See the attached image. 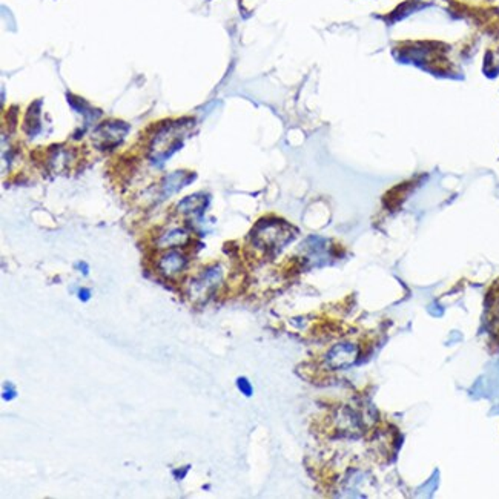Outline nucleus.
<instances>
[{"instance_id": "f257e3e1", "label": "nucleus", "mask_w": 499, "mask_h": 499, "mask_svg": "<svg viewBox=\"0 0 499 499\" xmlns=\"http://www.w3.org/2000/svg\"><path fill=\"white\" fill-rule=\"evenodd\" d=\"M188 127H190L189 120H176L169 122L164 128L157 131L151 145H149V157L153 162L162 163L168 160L174 153H177L181 148Z\"/></svg>"}, {"instance_id": "f03ea898", "label": "nucleus", "mask_w": 499, "mask_h": 499, "mask_svg": "<svg viewBox=\"0 0 499 499\" xmlns=\"http://www.w3.org/2000/svg\"><path fill=\"white\" fill-rule=\"evenodd\" d=\"M223 272L220 266H212V268H207L200 273L198 277L193 278L189 283L188 287V295L193 303H203L209 298L215 289L219 287L221 283Z\"/></svg>"}, {"instance_id": "7ed1b4c3", "label": "nucleus", "mask_w": 499, "mask_h": 499, "mask_svg": "<svg viewBox=\"0 0 499 499\" xmlns=\"http://www.w3.org/2000/svg\"><path fill=\"white\" fill-rule=\"evenodd\" d=\"M129 131V127L127 123L119 122V120H110L105 122L103 124L96 129L94 132V143L100 149H112L117 145H120L123 138L127 137Z\"/></svg>"}, {"instance_id": "20e7f679", "label": "nucleus", "mask_w": 499, "mask_h": 499, "mask_svg": "<svg viewBox=\"0 0 499 499\" xmlns=\"http://www.w3.org/2000/svg\"><path fill=\"white\" fill-rule=\"evenodd\" d=\"M290 234L281 228V223L269 221L255 229V243L264 249H277L287 243Z\"/></svg>"}, {"instance_id": "39448f33", "label": "nucleus", "mask_w": 499, "mask_h": 499, "mask_svg": "<svg viewBox=\"0 0 499 499\" xmlns=\"http://www.w3.org/2000/svg\"><path fill=\"white\" fill-rule=\"evenodd\" d=\"M356 356H358V347L355 344L339 343L330 349L326 356V363L330 369L339 370L352 365L356 360Z\"/></svg>"}, {"instance_id": "423d86ee", "label": "nucleus", "mask_w": 499, "mask_h": 499, "mask_svg": "<svg viewBox=\"0 0 499 499\" xmlns=\"http://www.w3.org/2000/svg\"><path fill=\"white\" fill-rule=\"evenodd\" d=\"M186 264H188V259L181 252L169 251L160 257L159 263H157V268H159V272L163 277L172 278V277H177L179 273L185 271Z\"/></svg>"}, {"instance_id": "0eeeda50", "label": "nucleus", "mask_w": 499, "mask_h": 499, "mask_svg": "<svg viewBox=\"0 0 499 499\" xmlns=\"http://www.w3.org/2000/svg\"><path fill=\"white\" fill-rule=\"evenodd\" d=\"M194 179H195L194 174H190L188 171H176L169 174V176H166L162 181V188H160L162 197L166 198L177 194L179 190L188 186L190 181H194Z\"/></svg>"}, {"instance_id": "6e6552de", "label": "nucleus", "mask_w": 499, "mask_h": 499, "mask_svg": "<svg viewBox=\"0 0 499 499\" xmlns=\"http://www.w3.org/2000/svg\"><path fill=\"white\" fill-rule=\"evenodd\" d=\"M207 198L203 194L188 195L177 205V211L188 217H200L205 212Z\"/></svg>"}, {"instance_id": "1a4fd4ad", "label": "nucleus", "mask_w": 499, "mask_h": 499, "mask_svg": "<svg viewBox=\"0 0 499 499\" xmlns=\"http://www.w3.org/2000/svg\"><path fill=\"white\" fill-rule=\"evenodd\" d=\"M189 238H190V235L186 229L174 228V229L166 231L164 234H162L160 238L157 240V245L163 249H172V247H177V246H185L189 241Z\"/></svg>"}, {"instance_id": "9d476101", "label": "nucleus", "mask_w": 499, "mask_h": 499, "mask_svg": "<svg viewBox=\"0 0 499 499\" xmlns=\"http://www.w3.org/2000/svg\"><path fill=\"white\" fill-rule=\"evenodd\" d=\"M15 395L18 394H15L14 386L11 384V382H6V384L4 386V395H2L5 401H11L13 398H15Z\"/></svg>"}, {"instance_id": "9b49d317", "label": "nucleus", "mask_w": 499, "mask_h": 499, "mask_svg": "<svg viewBox=\"0 0 499 499\" xmlns=\"http://www.w3.org/2000/svg\"><path fill=\"white\" fill-rule=\"evenodd\" d=\"M238 387H240L241 392H243L247 396L252 394V387H251V384H249V381L246 378H240L238 380Z\"/></svg>"}, {"instance_id": "f8f14e48", "label": "nucleus", "mask_w": 499, "mask_h": 499, "mask_svg": "<svg viewBox=\"0 0 499 499\" xmlns=\"http://www.w3.org/2000/svg\"><path fill=\"white\" fill-rule=\"evenodd\" d=\"M89 297H91V290L89 289H80L79 298L82 299V302H88Z\"/></svg>"}, {"instance_id": "ddd939ff", "label": "nucleus", "mask_w": 499, "mask_h": 499, "mask_svg": "<svg viewBox=\"0 0 499 499\" xmlns=\"http://www.w3.org/2000/svg\"><path fill=\"white\" fill-rule=\"evenodd\" d=\"M188 470H189V465H186V467L183 469L181 472H180V470H174V477H176V479H183V478L186 477Z\"/></svg>"}]
</instances>
